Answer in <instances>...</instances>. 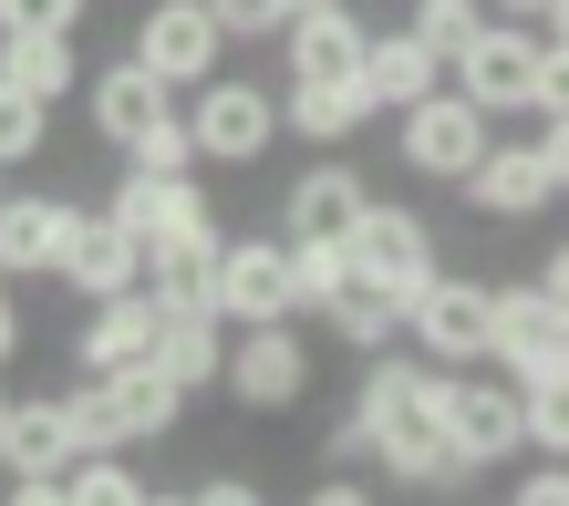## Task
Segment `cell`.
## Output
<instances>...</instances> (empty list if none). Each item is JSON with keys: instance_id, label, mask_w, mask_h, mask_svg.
<instances>
[{"instance_id": "4", "label": "cell", "mask_w": 569, "mask_h": 506, "mask_svg": "<svg viewBox=\"0 0 569 506\" xmlns=\"http://www.w3.org/2000/svg\"><path fill=\"white\" fill-rule=\"evenodd\" d=\"M466 208L487 227H528L539 208H559L569 186V114H539V134H487V155L466 165Z\"/></svg>"}, {"instance_id": "39", "label": "cell", "mask_w": 569, "mask_h": 506, "mask_svg": "<svg viewBox=\"0 0 569 506\" xmlns=\"http://www.w3.org/2000/svg\"><path fill=\"white\" fill-rule=\"evenodd\" d=\"M0 414H11V393H0Z\"/></svg>"}, {"instance_id": "10", "label": "cell", "mask_w": 569, "mask_h": 506, "mask_svg": "<svg viewBox=\"0 0 569 506\" xmlns=\"http://www.w3.org/2000/svg\"><path fill=\"white\" fill-rule=\"evenodd\" d=\"M342 259H352V280L415 300V290L435 280V227H425L415 208H393V196H362V217L342 227Z\"/></svg>"}, {"instance_id": "16", "label": "cell", "mask_w": 569, "mask_h": 506, "mask_svg": "<svg viewBox=\"0 0 569 506\" xmlns=\"http://www.w3.org/2000/svg\"><path fill=\"white\" fill-rule=\"evenodd\" d=\"M83 196H42V186H21V196H0V280H52V259H62V227H73Z\"/></svg>"}, {"instance_id": "32", "label": "cell", "mask_w": 569, "mask_h": 506, "mask_svg": "<svg viewBox=\"0 0 569 506\" xmlns=\"http://www.w3.org/2000/svg\"><path fill=\"white\" fill-rule=\"evenodd\" d=\"M114 155H124V165H156V176H187V165H197V145H187V124H177V114H156L146 134H124Z\"/></svg>"}, {"instance_id": "34", "label": "cell", "mask_w": 569, "mask_h": 506, "mask_svg": "<svg viewBox=\"0 0 569 506\" xmlns=\"http://www.w3.org/2000/svg\"><path fill=\"white\" fill-rule=\"evenodd\" d=\"M93 0H0V31H83Z\"/></svg>"}, {"instance_id": "30", "label": "cell", "mask_w": 569, "mask_h": 506, "mask_svg": "<svg viewBox=\"0 0 569 506\" xmlns=\"http://www.w3.org/2000/svg\"><path fill=\"white\" fill-rule=\"evenodd\" d=\"M477 21H487V0H415V21H405V31H415V42H425L435 62H456Z\"/></svg>"}, {"instance_id": "27", "label": "cell", "mask_w": 569, "mask_h": 506, "mask_svg": "<svg viewBox=\"0 0 569 506\" xmlns=\"http://www.w3.org/2000/svg\"><path fill=\"white\" fill-rule=\"evenodd\" d=\"M311 321H321L342 352H383V342H405V300H393V290H373V280H342Z\"/></svg>"}, {"instance_id": "2", "label": "cell", "mask_w": 569, "mask_h": 506, "mask_svg": "<svg viewBox=\"0 0 569 506\" xmlns=\"http://www.w3.org/2000/svg\"><path fill=\"white\" fill-rule=\"evenodd\" d=\"M446 83L487 114H569V42L559 21H477L466 52L446 62Z\"/></svg>"}, {"instance_id": "15", "label": "cell", "mask_w": 569, "mask_h": 506, "mask_svg": "<svg viewBox=\"0 0 569 506\" xmlns=\"http://www.w3.org/2000/svg\"><path fill=\"white\" fill-rule=\"evenodd\" d=\"M104 217L146 249V239H166V227H197V217H218V208H208V186H197V165H187V176L124 165V176H114V196H104Z\"/></svg>"}, {"instance_id": "40", "label": "cell", "mask_w": 569, "mask_h": 506, "mask_svg": "<svg viewBox=\"0 0 569 506\" xmlns=\"http://www.w3.org/2000/svg\"><path fill=\"white\" fill-rule=\"evenodd\" d=\"M290 11H300V0H290Z\"/></svg>"}, {"instance_id": "9", "label": "cell", "mask_w": 569, "mask_h": 506, "mask_svg": "<svg viewBox=\"0 0 569 506\" xmlns=\"http://www.w3.org/2000/svg\"><path fill=\"white\" fill-rule=\"evenodd\" d=\"M446 445L456 465L477 476V465H518L528 455V434H518V383L508 373H477V362H446Z\"/></svg>"}, {"instance_id": "13", "label": "cell", "mask_w": 569, "mask_h": 506, "mask_svg": "<svg viewBox=\"0 0 569 506\" xmlns=\"http://www.w3.org/2000/svg\"><path fill=\"white\" fill-rule=\"evenodd\" d=\"M218 52H228V31L208 21V11H197V0H156V11L136 21V62H146V73L156 83H208L218 73Z\"/></svg>"}, {"instance_id": "1", "label": "cell", "mask_w": 569, "mask_h": 506, "mask_svg": "<svg viewBox=\"0 0 569 506\" xmlns=\"http://www.w3.org/2000/svg\"><path fill=\"white\" fill-rule=\"evenodd\" d=\"M352 414H362V455H373L393 486H466V465L446 445V362L393 352V342L362 352Z\"/></svg>"}, {"instance_id": "5", "label": "cell", "mask_w": 569, "mask_h": 506, "mask_svg": "<svg viewBox=\"0 0 569 506\" xmlns=\"http://www.w3.org/2000/svg\"><path fill=\"white\" fill-rule=\"evenodd\" d=\"M73 434H83V455H136V445H166L177 434V414H187V393L156 373V362H114V373H83L73 393Z\"/></svg>"}, {"instance_id": "21", "label": "cell", "mask_w": 569, "mask_h": 506, "mask_svg": "<svg viewBox=\"0 0 569 506\" xmlns=\"http://www.w3.org/2000/svg\"><path fill=\"white\" fill-rule=\"evenodd\" d=\"M208 269H218V217H197V227L146 239V269H136V280L166 300V311H208Z\"/></svg>"}, {"instance_id": "37", "label": "cell", "mask_w": 569, "mask_h": 506, "mask_svg": "<svg viewBox=\"0 0 569 506\" xmlns=\"http://www.w3.org/2000/svg\"><path fill=\"white\" fill-rule=\"evenodd\" d=\"M187 496H197V506H249V496H259V486H249V476H197V486H187Z\"/></svg>"}, {"instance_id": "12", "label": "cell", "mask_w": 569, "mask_h": 506, "mask_svg": "<svg viewBox=\"0 0 569 506\" xmlns=\"http://www.w3.org/2000/svg\"><path fill=\"white\" fill-rule=\"evenodd\" d=\"M208 311H218L228 331H239V321H300V311H290V249H280V239H218Z\"/></svg>"}, {"instance_id": "17", "label": "cell", "mask_w": 569, "mask_h": 506, "mask_svg": "<svg viewBox=\"0 0 569 506\" xmlns=\"http://www.w3.org/2000/svg\"><path fill=\"white\" fill-rule=\"evenodd\" d=\"M83 455V434H73V403H42V393H11V414H0V476H62V465Z\"/></svg>"}, {"instance_id": "25", "label": "cell", "mask_w": 569, "mask_h": 506, "mask_svg": "<svg viewBox=\"0 0 569 506\" xmlns=\"http://www.w3.org/2000/svg\"><path fill=\"white\" fill-rule=\"evenodd\" d=\"M362 196H373V186H362V176H352V165H342V155H321V165H311V176H300V186H290V208H280L290 227H280V239H342V227L362 217Z\"/></svg>"}, {"instance_id": "28", "label": "cell", "mask_w": 569, "mask_h": 506, "mask_svg": "<svg viewBox=\"0 0 569 506\" xmlns=\"http://www.w3.org/2000/svg\"><path fill=\"white\" fill-rule=\"evenodd\" d=\"M52 496H73V506H146V476L104 445V455H73V465H62Z\"/></svg>"}, {"instance_id": "26", "label": "cell", "mask_w": 569, "mask_h": 506, "mask_svg": "<svg viewBox=\"0 0 569 506\" xmlns=\"http://www.w3.org/2000/svg\"><path fill=\"white\" fill-rule=\"evenodd\" d=\"M0 83H11V93H31V104H62V93L83 83L73 31H0Z\"/></svg>"}, {"instance_id": "33", "label": "cell", "mask_w": 569, "mask_h": 506, "mask_svg": "<svg viewBox=\"0 0 569 506\" xmlns=\"http://www.w3.org/2000/svg\"><path fill=\"white\" fill-rule=\"evenodd\" d=\"M228 42H280V21H290V0H197Z\"/></svg>"}, {"instance_id": "20", "label": "cell", "mask_w": 569, "mask_h": 506, "mask_svg": "<svg viewBox=\"0 0 569 506\" xmlns=\"http://www.w3.org/2000/svg\"><path fill=\"white\" fill-rule=\"evenodd\" d=\"M352 83H362V104H373V114H393V104H415V93H435V83H446V62H435L415 31H362Z\"/></svg>"}, {"instance_id": "38", "label": "cell", "mask_w": 569, "mask_h": 506, "mask_svg": "<svg viewBox=\"0 0 569 506\" xmlns=\"http://www.w3.org/2000/svg\"><path fill=\"white\" fill-rule=\"evenodd\" d=\"M487 11H497V21H559L569 0H487Z\"/></svg>"}, {"instance_id": "35", "label": "cell", "mask_w": 569, "mask_h": 506, "mask_svg": "<svg viewBox=\"0 0 569 506\" xmlns=\"http://www.w3.org/2000/svg\"><path fill=\"white\" fill-rule=\"evenodd\" d=\"M569 496V476H559V455H539V465H528V476H518V506H559Z\"/></svg>"}, {"instance_id": "24", "label": "cell", "mask_w": 569, "mask_h": 506, "mask_svg": "<svg viewBox=\"0 0 569 506\" xmlns=\"http://www.w3.org/2000/svg\"><path fill=\"white\" fill-rule=\"evenodd\" d=\"M218 352H228V321H218V311H166L146 362H156V373H166V383H177V393L197 403V393L218 383Z\"/></svg>"}, {"instance_id": "3", "label": "cell", "mask_w": 569, "mask_h": 506, "mask_svg": "<svg viewBox=\"0 0 569 506\" xmlns=\"http://www.w3.org/2000/svg\"><path fill=\"white\" fill-rule=\"evenodd\" d=\"M487 362L508 383H569V259L539 280H487Z\"/></svg>"}, {"instance_id": "7", "label": "cell", "mask_w": 569, "mask_h": 506, "mask_svg": "<svg viewBox=\"0 0 569 506\" xmlns=\"http://www.w3.org/2000/svg\"><path fill=\"white\" fill-rule=\"evenodd\" d=\"M197 104L177 114L187 124V145H197V165H259L280 145V93L270 83H239V73H208V83H187Z\"/></svg>"}, {"instance_id": "31", "label": "cell", "mask_w": 569, "mask_h": 506, "mask_svg": "<svg viewBox=\"0 0 569 506\" xmlns=\"http://www.w3.org/2000/svg\"><path fill=\"white\" fill-rule=\"evenodd\" d=\"M42 134H52V104H31V93L0 83V165H31V155H42Z\"/></svg>"}, {"instance_id": "23", "label": "cell", "mask_w": 569, "mask_h": 506, "mask_svg": "<svg viewBox=\"0 0 569 506\" xmlns=\"http://www.w3.org/2000/svg\"><path fill=\"white\" fill-rule=\"evenodd\" d=\"M362 31H373V21H362L352 0H300V11L280 21L290 73H352V62H362Z\"/></svg>"}, {"instance_id": "19", "label": "cell", "mask_w": 569, "mask_h": 506, "mask_svg": "<svg viewBox=\"0 0 569 506\" xmlns=\"http://www.w3.org/2000/svg\"><path fill=\"white\" fill-rule=\"evenodd\" d=\"M83 104H93V134H104V145H124V134H146L156 114H177V83H156L136 52H114L104 73L83 83Z\"/></svg>"}, {"instance_id": "14", "label": "cell", "mask_w": 569, "mask_h": 506, "mask_svg": "<svg viewBox=\"0 0 569 506\" xmlns=\"http://www.w3.org/2000/svg\"><path fill=\"white\" fill-rule=\"evenodd\" d=\"M136 269H146V249L124 239L104 208H73V227H62V259H52L62 290H73V300H104V290H136Z\"/></svg>"}, {"instance_id": "11", "label": "cell", "mask_w": 569, "mask_h": 506, "mask_svg": "<svg viewBox=\"0 0 569 506\" xmlns=\"http://www.w3.org/2000/svg\"><path fill=\"white\" fill-rule=\"evenodd\" d=\"M405 342L425 362H487V280H466V269L435 259V280L405 300Z\"/></svg>"}, {"instance_id": "22", "label": "cell", "mask_w": 569, "mask_h": 506, "mask_svg": "<svg viewBox=\"0 0 569 506\" xmlns=\"http://www.w3.org/2000/svg\"><path fill=\"white\" fill-rule=\"evenodd\" d=\"M280 124H290V134H311V145H352V134L373 124V104H362V83H352V73H290Z\"/></svg>"}, {"instance_id": "6", "label": "cell", "mask_w": 569, "mask_h": 506, "mask_svg": "<svg viewBox=\"0 0 569 506\" xmlns=\"http://www.w3.org/2000/svg\"><path fill=\"white\" fill-rule=\"evenodd\" d=\"M218 393L239 403V414H290V403H311V342H300V321H239L218 352Z\"/></svg>"}, {"instance_id": "8", "label": "cell", "mask_w": 569, "mask_h": 506, "mask_svg": "<svg viewBox=\"0 0 569 506\" xmlns=\"http://www.w3.org/2000/svg\"><path fill=\"white\" fill-rule=\"evenodd\" d=\"M487 134H497V114L466 104L456 83H435V93H415V104H393V155H405L415 176H435V186H456L466 165L487 155Z\"/></svg>"}, {"instance_id": "18", "label": "cell", "mask_w": 569, "mask_h": 506, "mask_svg": "<svg viewBox=\"0 0 569 506\" xmlns=\"http://www.w3.org/2000/svg\"><path fill=\"white\" fill-rule=\"evenodd\" d=\"M156 321H166V300L136 280V290H104L83 311V342H73V362L83 373H114V362H146L156 352Z\"/></svg>"}, {"instance_id": "29", "label": "cell", "mask_w": 569, "mask_h": 506, "mask_svg": "<svg viewBox=\"0 0 569 506\" xmlns=\"http://www.w3.org/2000/svg\"><path fill=\"white\" fill-rule=\"evenodd\" d=\"M280 249H290V311L311 321L321 300L352 280V259H342V239H280Z\"/></svg>"}, {"instance_id": "36", "label": "cell", "mask_w": 569, "mask_h": 506, "mask_svg": "<svg viewBox=\"0 0 569 506\" xmlns=\"http://www.w3.org/2000/svg\"><path fill=\"white\" fill-rule=\"evenodd\" d=\"M21 342H31V321H21V300H11V280H0V373L21 362Z\"/></svg>"}]
</instances>
